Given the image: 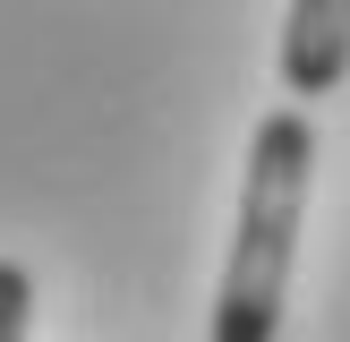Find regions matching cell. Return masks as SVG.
I'll return each mask as SVG.
<instances>
[{"mask_svg":"<svg viewBox=\"0 0 350 342\" xmlns=\"http://www.w3.org/2000/svg\"><path fill=\"white\" fill-rule=\"evenodd\" d=\"M308 180H317V129L308 111H265L248 146V188H239V231L222 256L214 291V342H273L291 308V265H299V222H308Z\"/></svg>","mask_w":350,"mask_h":342,"instance_id":"obj_1","label":"cell"},{"mask_svg":"<svg viewBox=\"0 0 350 342\" xmlns=\"http://www.w3.org/2000/svg\"><path fill=\"white\" fill-rule=\"evenodd\" d=\"M342 77H350V0H291V17H282V86L299 103H317Z\"/></svg>","mask_w":350,"mask_h":342,"instance_id":"obj_2","label":"cell"},{"mask_svg":"<svg viewBox=\"0 0 350 342\" xmlns=\"http://www.w3.org/2000/svg\"><path fill=\"white\" fill-rule=\"evenodd\" d=\"M26 325H34V274L0 256V342H26Z\"/></svg>","mask_w":350,"mask_h":342,"instance_id":"obj_3","label":"cell"}]
</instances>
